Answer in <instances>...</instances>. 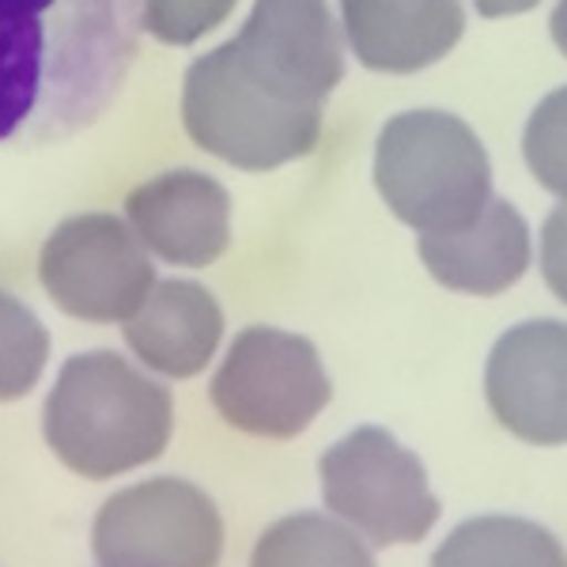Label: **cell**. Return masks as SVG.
<instances>
[{
    "mask_svg": "<svg viewBox=\"0 0 567 567\" xmlns=\"http://www.w3.org/2000/svg\"><path fill=\"white\" fill-rule=\"evenodd\" d=\"M141 0H0V148L91 130L141 53Z\"/></svg>",
    "mask_w": 567,
    "mask_h": 567,
    "instance_id": "cell-1",
    "label": "cell"
},
{
    "mask_svg": "<svg viewBox=\"0 0 567 567\" xmlns=\"http://www.w3.org/2000/svg\"><path fill=\"white\" fill-rule=\"evenodd\" d=\"M175 424L171 390L117 352H80L45 398V443L72 473L110 481L159 458Z\"/></svg>",
    "mask_w": 567,
    "mask_h": 567,
    "instance_id": "cell-2",
    "label": "cell"
},
{
    "mask_svg": "<svg viewBox=\"0 0 567 567\" xmlns=\"http://www.w3.org/2000/svg\"><path fill=\"white\" fill-rule=\"evenodd\" d=\"M374 186L416 231L465 227L492 197V163L481 136L446 110H405L374 144Z\"/></svg>",
    "mask_w": 567,
    "mask_h": 567,
    "instance_id": "cell-3",
    "label": "cell"
},
{
    "mask_svg": "<svg viewBox=\"0 0 567 567\" xmlns=\"http://www.w3.org/2000/svg\"><path fill=\"white\" fill-rule=\"evenodd\" d=\"M182 125L189 141L239 171H277L315 152L322 103H288L243 72L235 45L197 58L182 87Z\"/></svg>",
    "mask_w": 567,
    "mask_h": 567,
    "instance_id": "cell-4",
    "label": "cell"
},
{
    "mask_svg": "<svg viewBox=\"0 0 567 567\" xmlns=\"http://www.w3.org/2000/svg\"><path fill=\"white\" fill-rule=\"evenodd\" d=\"M208 393L216 413L239 432L291 439L329 405L333 386L307 337L250 326L231 341Z\"/></svg>",
    "mask_w": 567,
    "mask_h": 567,
    "instance_id": "cell-5",
    "label": "cell"
},
{
    "mask_svg": "<svg viewBox=\"0 0 567 567\" xmlns=\"http://www.w3.org/2000/svg\"><path fill=\"white\" fill-rule=\"evenodd\" d=\"M318 473L326 507L371 545H413L439 518L424 462L382 427H355L333 443Z\"/></svg>",
    "mask_w": 567,
    "mask_h": 567,
    "instance_id": "cell-6",
    "label": "cell"
},
{
    "mask_svg": "<svg viewBox=\"0 0 567 567\" xmlns=\"http://www.w3.org/2000/svg\"><path fill=\"white\" fill-rule=\"evenodd\" d=\"M45 296L80 322H125L155 284L148 246L110 213L72 216L42 246Z\"/></svg>",
    "mask_w": 567,
    "mask_h": 567,
    "instance_id": "cell-7",
    "label": "cell"
},
{
    "mask_svg": "<svg viewBox=\"0 0 567 567\" xmlns=\"http://www.w3.org/2000/svg\"><path fill=\"white\" fill-rule=\"evenodd\" d=\"M219 545L216 503L178 477L133 484L95 518V560L110 567H208L219 560Z\"/></svg>",
    "mask_w": 567,
    "mask_h": 567,
    "instance_id": "cell-8",
    "label": "cell"
},
{
    "mask_svg": "<svg viewBox=\"0 0 567 567\" xmlns=\"http://www.w3.org/2000/svg\"><path fill=\"white\" fill-rule=\"evenodd\" d=\"M231 45L246 76L288 103H326L344 80L341 27L326 0H254Z\"/></svg>",
    "mask_w": 567,
    "mask_h": 567,
    "instance_id": "cell-9",
    "label": "cell"
},
{
    "mask_svg": "<svg viewBox=\"0 0 567 567\" xmlns=\"http://www.w3.org/2000/svg\"><path fill=\"white\" fill-rule=\"evenodd\" d=\"M567 333L556 318H534L496 341L488 355L492 413L511 435L537 446H556L567 435Z\"/></svg>",
    "mask_w": 567,
    "mask_h": 567,
    "instance_id": "cell-10",
    "label": "cell"
},
{
    "mask_svg": "<svg viewBox=\"0 0 567 567\" xmlns=\"http://www.w3.org/2000/svg\"><path fill=\"white\" fill-rule=\"evenodd\" d=\"M125 213L136 239L171 265L205 269L231 243V197L200 171H167L136 186Z\"/></svg>",
    "mask_w": 567,
    "mask_h": 567,
    "instance_id": "cell-11",
    "label": "cell"
},
{
    "mask_svg": "<svg viewBox=\"0 0 567 567\" xmlns=\"http://www.w3.org/2000/svg\"><path fill=\"white\" fill-rule=\"evenodd\" d=\"M344 39L363 69L420 72L458 45L462 0H341Z\"/></svg>",
    "mask_w": 567,
    "mask_h": 567,
    "instance_id": "cell-12",
    "label": "cell"
},
{
    "mask_svg": "<svg viewBox=\"0 0 567 567\" xmlns=\"http://www.w3.org/2000/svg\"><path fill=\"white\" fill-rule=\"evenodd\" d=\"M416 250L443 288L465 296H499L526 272L529 227L511 200L488 197V205L465 227L420 231Z\"/></svg>",
    "mask_w": 567,
    "mask_h": 567,
    "instance_id": "cell-13",
    "label": "cell"
},
{
    "mask_svg": "<svg viewBox=\"0 0 567 567\" xmlns=\"http://www.w3.org/2000/svg\"><path fill=\"white\" fill-rule=\"evenodd\" d=\"M219 337L224 310L213 291L194 280H159L144 303L125 318V341L136 360L167 379H194L208 368Z\"/></svg>",
    "mask_w": 567,
    "mask_h": 567,
    "instance_id": "cell-14",
    "label": "cell"
},
{
    "mask_svg": "<svg viewBox=\"0 0 567 567\" xmlns=\"http://www.w3.org/2000/svg\"><path fill=\"white\" fill-rule=\"evenodd\" d=\"M435 564H564L556 537L518 518H477L446 537Z\"/></svg>",
    "mask_w": 567,
    "mask_h": 567,
    "instance_id": "cell-15",
    "label": "cell"
},
{
    "mask_svg": "<svg viewBox=\"0 0 567 567\" xmlns=\"http://www.w3.org/2000/svg\"><path fill=\"white\" fill-rule=\"evenodd\" d=\"M254 564H371V553L333 518L291 515L265 529Z\"/></svg>",
    "mask_w": 567,
    "mask_h": 567,
    "instance_id": "cell-16",
    "label": "cell"
},
{
    "mask_svg": "<svg viewBox=\"0 0 567 567\" xmlns=\"http://www.w3.org/2000/svg\"><path fill=\"white\" fill-rule=\"evenodd\" d=\"M50 333L31 307L0 291V401H16L42 379Z\"/></svg>",
    "mask_w": 567,
    "mask_h": 567,
    "instance_id": "cell-17",
    "label": "cell"
},
{
    "mask_svg": "<svg viewBox=\"0 0 567 567\" xmlns=\"http://www.w3.org/2000/svg\"><path fill=\"white\" fill-rule=\"evenodd\" d=\"M144 27L167 45H194L231 16L235 0H141Z\"/></svg>",
    "mask_w": 567,
    "mask_h": 567,
    "instance_id": "cell-18",
    "label": "cell"
},
{
    "mask_svg": "<svg viewBox=\"0 0 567 567\" xmlns=\"http://www.w3.org/2000/svg\"><path fill=\"white\" fill-rule=\"evenodd\" d=\"M484 20H503V16H518L537 8V0H473Z\"/></svg>",
    "mask_w": 567,
    "mask_h": 567,
    "instance_id": "cell-19",
    "label": "cell"
}]
</instances>
